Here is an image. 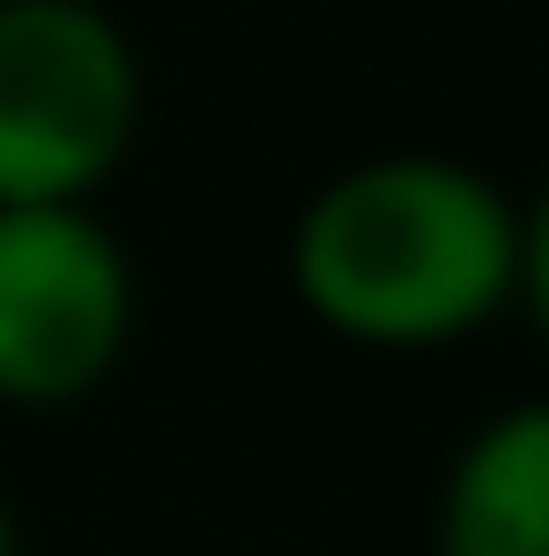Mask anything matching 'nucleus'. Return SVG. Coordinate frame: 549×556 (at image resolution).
I'll return each mask as SVG.
<instances>
[{
  "label": "nucleus",
  "mask_w": 549,
  "mask_h": 556,
  "mask_svg": "<svg viewBox=\"0 0 549 556\" xmlns=\"http://www.w3.org/2000/svg\"><path fill=\"white\" fill-rule=\"evenodd\" d=\"M541 226L485 169L380 153L324 178L291 226V291L355 348H452L534 299Z\"/></svg>",
  "instance_id": "f257e3e1"
},
{
  "label": "nucleus",
  "mask_w": 549,
  "mask_h": 556,
  "mask_svg": "<svg viewBox=\"0 0 549 556\" xmlns=\"http://www.w3.org/2000/svg\"><path fill=\"white\" fill-rule=\"evenodd\" d=\"M138 113V49L98 0H0V210L89 202Z\"/></svg>",
  "instance_id": "f03ea898"
},
{
  "label": "nucleus",
  "mask_w": 549,
  "mask_h": 556,
  "mask_svg": "<svg viewBox=\"0 0 549 556\" xmlns=\"http://www.w3.org/2000/svg\"><path fill=\"white\" fill-rule=\"evenodd\" d=\"M129 315L138 282L89 202L0 210V404L57 412L105 388Z\"/></svg>",
  "instance_id": "7ed1b4c3"
},
{
  "label": "nucleus",
  "mask_w": 549,
  "mask_h": 556,
  "mask_svg": "<svg viewBox=\"0 0 549 556\" xmlns=\"http://www.w3.org/2000/svg\"><path fill=\"white\" fill-rule=\"evenodd\" d=\"M437 556H549V412L509 404L461 444L437 501Z\"/></svg>",
  "instance_id": "20e7f679"
},
{
  "label": "nucleus",
  "mask_w": 549,
  "mask_h": 556,
  "mask_svg": "<svg viewBox=\"0 0 549 556\" xmlns=\"http://www.w3.org/2000/svg\"><path fill=\"white\" fill-rule=\"evenodd\" d=\"M0 556H16V525H9V501H0Z\"/></svg>",
  "instance_id": "39448f33"
}]
</instances>
